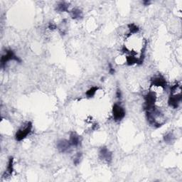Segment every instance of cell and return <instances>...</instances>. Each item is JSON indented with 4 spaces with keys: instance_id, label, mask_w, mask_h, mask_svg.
Here are the masks:
<instances>
[{
    "instance_id": "obj_12",
    "label": "cell",
    "mask_w": 182,
    "mask_h": 182,
    "mask_svg": "<svg viewBox=\"0 0 182 182\" xmlns=\"http://www.w3.org/2000/svg\"><path fill=\"white\" fill-rule=\"evenodd\" d=\"M56 10L60 12H64V11H68V4L66 2H60L57 5Z\"/></svg>"
},
{
    "instance_id": "obj_20",
    "label": "cell",
    "mask_w": 182,
    "mask_h": 182,
    "mask_svg": "<svg viewBox=\"0 0 182 182\" xmlns=\"http://www.w3.org/2000/svg\"><path fill=\"white\" fill-rule=\"evenodd\" d=\"M116 96H117V98H121L122 93H121V91H120V90H117V93H116Z\"/></svg>"
},
{
    "instance_id": "obj_4",
    "label": "cell",
    "mask_w": 182,
    "mask_h": 182,
    "mask_svg": "<svg viewBox=\"0 0 182 182\" xmlns=\"http://www.w3.org/2000/svg\"><path fill=\"white\" fill-rule=\"evenodd\" d=\"M113 114L114 120L116 122H120L125 116V111L121 105L118 104H114L113 107Z\"/></svg>"
},
{
    "instance_id": "obj_1",
    "label": "cell",
    "mask_w": 182,
    "mask_h": 182,
    "mask_svg": "<svg viewBox=\"0 0 182 182\" xmlns=\"http://www.w3.org/2000/svg\"><path fill=\"white\" fill-rule=\"evenodd\" d=\"M11 61H17V63H21V60L16 56L14 51L11 49L6 50V52L4 55H3L1 58V66L4 67L6 64Z\"/></svg>"
},
{
    "instance_id": "obj_10",
    "label": "cell",
    "mask_w": 182,
    "mask_h": 182,
    "mask_svg": "<svg viewBox=\"0 0 182 182\" xmlns=\"http://www.w3.org/2000/svg\"><path fill=\"white\" fill-rule=\"evenodd\" d=\"M13 171H14V159L13 157H9V159L8 161V165L7 168V176H11L12 174Z\"/></svg>"
},
{
    "instance_id": "obj_6",
    "label": "cell",
    "mask_w": 182,
    "mask_h": 182,
    "mask_svg": "<svg viewBox=\"0 0 182 182\" xmlns=\"http://www.w3.org/2000/svg\"><path fill=\"white\" fill-rule=\"evenodd\" d=\"M151 85L152 86L159 87V88L164 89L167 86V82L162 76H156L152 79Z\"/></svg>"
},
{
    "instance_id": "obj_15",
    "label": "cell",
    "mask_w": 182,
    "mask_h": 182,
    "mask_svg": "<svg viewBox=\"0 0 182 182\" xmlns=\"http://www.w3.org/2000/svg\"><path fill=\"white\" fill-rule=\"evenodd\" d=\"M97 90H98V88L97 87H92L91 88H90L88 91L86 92V95L88 97H93V96L95 95L96 92H97Z\"/></svg>"
},
{
    "instance_id": "obj_9",
    "label": "cell",
    "mask_w": 182,
    "mask_h": 182,
    "mask_svg": "<svg viewBox=\"0 0 182 182\" xmlns=\"http://www.w3.org/2000/svg\"><path fill=\"white\" fill-rule=\"evenodd\" d=\"M69 143L71 144V146H74V147H78L81 143V140H80V137L76 134L75 132H71L70 134L69 138Z\"/></svg>"
},
{
    "instance_id": "obj_11",
    "label": "cell",
    "mask_w": 182,
    "mask_h": 182,
    "mask_svg": "<svg viewBox=\"0 0 182 182\" xmlns=\"http://www.w3.org/2000/svg\"><path fill=\"white\" fill-rule=\"evenodd\" d=\"M71 17L74 19H78L83 17V12L79 9H73L71 11Z\"/></svg>"
},
{
    "instance_id": "obj_2",
    "label": "cell",
    "mask_w": 182,
    "mask_h": 182,
    "mask_svg": "<svg viewBox=\"0 0 182 182\" xmlns=\"http://www.w3.org/2000/svg\"><path fill=\"white\" fill-rule=\"evenodd\" d=\"M157 96L153 92H150L144 96V110L146 111H150L155 107Z\"/></svg>"
},
{
    "instance_id": "obj_17",
    "label": "cell",
    "mask_w": 182,
    "mask_h": 182,
    "mask_svg": "<svg viewBox=\"0 0 182 182\" xmlns=\"http://www.w3.org/2000/svg\"><path fill=\"white\" fill-rule=\"evenodd\" d=\"M81 156H82V154H81V152H78V154H76V156H75V159H74V161H73L74 164H75V165H78V164L80 163V161H81Z\"/></svg>"
},
{
    "instance_id": "obj_5",
    "label": "cell",
    "mask_w": 182,
    "mask_h": 182,
    "mask_svg": "<svg viewBox=\"0 0 182 182\" xmlns=\"http://www.w3.org/2000/svg\"><path fill=\"white\" fill-rule=\"evenodd\" d=\"M181 100V93H179V94H171L168 100L169 105L170 107H173L174 109L177 108V107H179V105Z\"/></svg>"
},
{
    "instance_id": "obj_18",
    "label": "cell",
    "mask_w": 182,
    "mask_h": 182,
    "mask_svg": "<svg viewBox=\"0 0 182 182\" xmlns=\"http://www.w3.org/2000/svg\"><path fill=\"white\" fill-rule=\"evenodd\" d=\"M109 73H110L111 75H113V74H114V73H115V71H114V69L113 68V67L112 66V65L110 64H109Z\"/></svg>"
},
{
    "instance_id": "obj_3",
    "label": "cell",
    "mask_w": 182,
    "mask_h": 182,
    "mask_svg": "<svg viewBox=\"0 0 182 182\" xmlns=\"http://www.w3.org/2000/svg\"><path fill=\"white\" fill-rule=\"evenodd\" d=\"M31 130H32V123L31 122H28L27 123V125L24 129H20L17 132L15 135L16 140L18 142L22 141L31 133Z\"/></svg>"
},
{
    "instance_id": "obj_14",
    "label": "cell",
    "mask_w": 182,
    "mask_h": 182,
    "mask_svg": "<svg viewBox=\"0 0 182 182\" xmlns=\"http://www.w3.org/2000/svg\"><path fill=\"white\" fill-rule=\"evenodd\" d=\"M137 61H138V58L136 57L133 56H129L127 57V65L132 66L133 64H137Z\"/></svg>"
},
{
    "instance_id": "obj_7",
    "label": "cell",
    "mask_w": 182,
    "mask_h": 182,
    "mask_svg": "<svg viewBox=\"0 0 182 182\" xmlns=\"http://www.w3.org/2000/svg\"><path fill=\"white\" fill-rule=\"evenodd\" d=\"M71 144L69 141L66 140H61L57 142V148L61 152H66L71 148Z\"/></svg>"
},
{
    "instance_id": "obj_19",
    "label": "cell",
    "mask_w": 182,
    "mask_h": 182,
    "mask_svg": "<svg viewBox=\"0 0 182 182\" xmlns=\"http://www.w3.org/2000/svg\"><path fill=\"white\" fill-rule=\"evenodd\" d=\"M48 28L51 30L56 29V25L54 24V23H50V24H48Z\"/></svg>"
},
{
    "instance_id": "obj_13",
    "label": "cell",
    "mask_w": 182,
    "mask_h": 182,
    "mask_svg": "<svg viewBox=\"0 0 182 182\" xmlns=\"http://www.w3.org/2000/svg\"><path fill=\"white\" fill-rule=\"evenodd\" d=\"M129 30H130V34H136V33L140 31V28L137 26V25H135L134 24H130L128 25Z\"/></svg>"
},
{
    "instance_id": "obj_21",
    "label": "cell",
    "mask_w": 182,
    "mask_h": 182,
    "mask_svg": "<svg viewBox=\"0 0 182 182\" xmlns=\"http://www.w3.org/2000/svg\"><path fill=\"white\" fill-rule=\"evenodd\" d=\"M143 4H144L145 6H147V5H149V4H151V1H143Z\"/></svg>"
},
{
    "instance_id": "obj_16",
    "label": "cell",
    "mask_w": 182,
    "mask_h": 182,
    "mask_svg": "<svg viewBox=\"0 0 182 182\" xmlns=\"http://www.w3.org/2000/svg\"><path fill=\"white\" fill-rule=\"evenodd\" d=\"M164 140L167 143H171V142H173V140H174V135H173L172 133H168L166 135H164Z\"/></svg>"
},
{
    "instance_id": "obj_8",
    "label": "cell",
    "mask_w": 182,
    "mask_h": 182,
    "mask_svg": "<svg viewBox=\"0 0 182 182\" xmlns=\"http://www.w3.org/2000/svg\"><path fill=\"white\" fill-rule=\"evenodd\" d=\"M100 156L103 159L105 160L107 162L112 161V153L106 147H102L100 151Z\"/></svg>"
}]
</instances>
